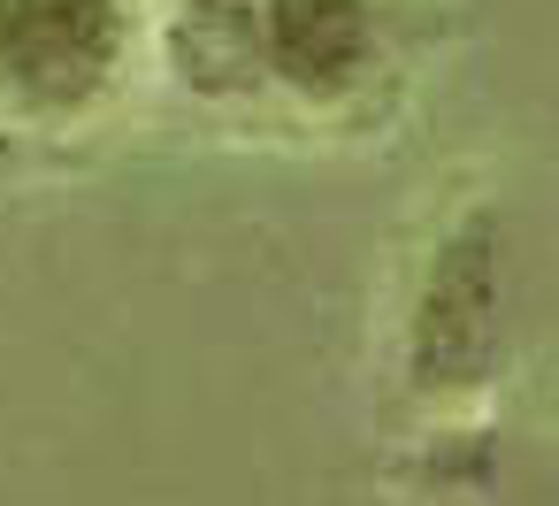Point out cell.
<instances>
[{
  "mask_svg": "<svg viewBox=\"0 0 559 506\" xmlns=\"http://www.w3.org/2000/svg\"><path fill=\"white\" fill-rule=\"evenodd\" d=\"M146 78L223 131H345L406 78L391 0H146Z\"/></svg>",
  "mask_w": 559,
  "mask_h": 506,
  "instance_id": "1",
  "label": "cell"
},
{
  "mask_svg": "<svg viewBox=\"0 0 559 506\" xmlns=\"http://www.w3.org/2000/svg\"><path fill=\"white\" fill-rule=\"evenodd\" d=\"M506 361V261L490 223H460L444 231V246L421 269V299L406 322V368L429 399H460L483 391Z\"/></svg>",
  "mask_w": 559,
  "mask_h": 506,
  "instance_id": "3",
  "label": "cell"
},
{
  "mask_svg": "<svg viewBox=\"0 0 559 506\" xmlns=\"http://www.w3.org/2000/svg\"><path fill=\"white\" fill-rule=\"evenodd\" d=\"M146 78V0H0V154L100 131Z\"/></svg>",
  "mask_w": 559,
  "mask_h": 506,
  "instance_id": "2",
  "label": "cell"
}]
</instances>
